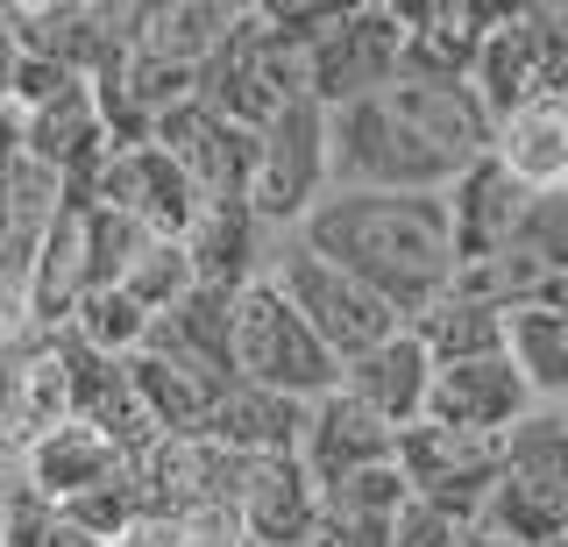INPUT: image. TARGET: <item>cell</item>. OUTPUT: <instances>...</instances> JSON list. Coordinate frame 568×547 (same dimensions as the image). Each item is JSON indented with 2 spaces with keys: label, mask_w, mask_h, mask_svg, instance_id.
<instances>
[{
  "label": "cell",
  "mask_w": 568,
  "mask_h": 547,
  "mask_svg": "<svg viewBox=\"0 0 568 547\" xmlns=\"http://www.w3.org/2000/svg\"><path fill=\"white\" fill-rule=\"evenodd\" d=\"M462 534H469V526L462 519H448V511H434V505H405V519H398V540L390 547H455Z\"/></svg>",
  "instance_id": "cb8c5ba5"
},
{
  "label": "cell",
  "mask_w": 568,
  "mask_h": 547,
  "mask_svg": "<svg viewBox=\"0 0 568 547\" xmlns=\"http://www.w3.org/2000/svg\"><path fill=\"white\" fill-rule=\"evenodd\" d=\"M150 327H156V321H150V313H142L121 285L85 292V298H79V313L64 321V334H71L79 348H93V356H114V363H129L135 348L150 342Z\"/></svg>",
  "instance_id": "44dd1931"
},
{
  "label": "cell",
  "mask_w": 568,
  "mask_h": 547,
  "mask_svg": "<svg viewBox=\"0 0 568 547\" xmlns=\"http://www.w3.org/2000/svg\"><path fill=\"white\" fill-rule=\"evenodd\" d=\"M334 192V156H327V108L292 100L271 129H263V164L248 185V214L271 235H298V221Z\"/></svg>",
  "instance_id": "8992f818"
},
{
  "label": "cell",
  "mask_w": 568,
  "mask_h": 547,
  "mask_svg": "<svg viewBox=\"0 0 568 547\" xmlns=\"http://www.w3.org/2000/svg\"><path fill=\"white\" fill-rule=\"evenodd\" d=\"M455 547H511V540H505V534H490V526H469V534H462Z\"/></svg>",
  "instance_id": "4316f807"
},
{
  "label": "cell",
  "mask_w": 568,
  "mask_h": 547,
  "mask_svg": "<svg viewBox=\"0 0 568 547\" xmlns=\"http://www.w3.org/2000/svg\"><path fill=\"white\" fill-rule=\"evenodd\" d=\"M484 526L511 547H568V413L540 405L505 434V476H497Z\"/></svg>",
  "instance_id": "277c9868"
},
{
  "label": "cell",
  "mask_w": 568,
  "mask_h": 547,
  "mask_svg": "<svg viewBox=\"0 0 568 547\" xmlns=\"http://www.w3.org/2000/svg\"><path fill=\"white\" fill-rule=\"evenodd\" d=\"M398 469H405V484H413L419 505L448 511L462 526H484V505H490L497 476H505V440L455 434V427L419 419V427L398 434Z\"/></svg>",
  "instance_id": "ba28073f"
},
{
  "label": "cell",
  "mask_w": 568,
  "mask_h": 547,
  "mask_svg": "<svg viewBox=\"0 0 568 547\" xmlns=\"http://www.w3.org/2000/svg\"><path fill=\"white\" fill-rule=\"evenodd\" d=\"M413 334L426 342V356L440 363H469V356H497L505 348V313L497 306H476V298H455V292H440L434 306L413 321Z\"/></svg>",
  "instance_id": "d6986e66"
},
{
  "label": "cell",
  "mask_w": 568,
  "mask_h": 547,
  "mask_svg": "<svg viewBox=\"0 0 568 547\" xmlns=\"http://www.w3.org/2000/svg\"><path fill=\"white\" fill-rule=\"evenodd\" d=\"M235 519L248 547H306L320 519V484L306 476L298 455H242Z\"/></svg>",
  "instance_id": "5bb4252c"
},
{
  "label": "cell",
  "mask_w": 568,
  "mask_h": 547,
  "mask_svg": "<svg viewBox=\"0 0 568 547\" xmlns=\"http://www.w3.org/2000/svg\"><path fill=\"white\" fill-rule=\"evenodd\" d=\"M298 242L313 256L342 263L369 292L398 313L405 327L455 285V227L440 192H327L306 221Z\"/></svg>",
  "instance_id": "7a4b0ae2"
},
{
  "label": "cell",
  "mask_w": 568,
  "mask_h": 547,
  "mask_svg": "<svg viewBox=\"0 0 568 547\" xmlns=\"http://www.w3.org/2000/svg\"><path fill=\"white\" fill-rule=\"evenodd\" d=\"M405 72V8H342L327 37L306 50V93L320 108H348V100L384 93Z\"/></svg>",
  "instance_id": "52a82bcc"
},
{
  "label": "cell",
  "mask_w": 568,
  "mask_h": 547,
  "mask_svg": "<svg viewBox=\"0 0 568 547\" xmlns=\"http://www.w3.org/2000/svg\"><path fill=\"white\" fill-rule=\"evenodd\" d=\"M164 156L185 164V179L206 192V200H227V206H248V185H256V164H263V129H242V121L213 114L206 100H185V108L156 114V135H150Z\"/></svg>",
  "instance_id": "9c48e42d"
},
{
  "label": "cell",
  "mask_w": 568,
  "mask_h": 547,
  "mask_svg": "<svg viewBox=\"0 0 568 547\" xmlns=\"http://www.w3.org/2000/svg\"><path fill=\"white\" fill-rule=\"evenodd\" d=\"M342 392L355 405H369V413L384 419V427H419L426 419V392H434V356H426V342L413 327H398L390 342H377L369 356H355L342 369Z\"/></svg>",
  "instance_id": "2e32d148"
},
{
  "label": "cell",
  "mask_w": 568,
  "mask_h": 547,
  "mask_svg": "<svg viewBox=\"0 0 568 547\" xmlns=\"http://www.w3.org/2000/svg\"><path fill=\"white\" fill-rule=\"evenodd\" d=\"M532 413H540V398H532L526 369L511 363V348H497V356H469V363H440L434 392H426V419H434V427H455V434L505 440Z\"/></svg>",
  "instance_id": "8fae6325"
},
{
  "label": "cell",
  "mask_w": 568,
  "mask_h": 547,
  "mask_svg": "<svg viewBox=\"0 0 568 547\" xmlns=\"http://www.w3.org/2000/svg\"><path fill=\"white\" fill-rule=\"evenodd\" d=\"M298 463L320 490L348 484L363 469L398 463V427H384L369 405H355L348 392H327L320 405H306V434H298Z\"/></svg>",
  "instance_id": "4fadbf2b"
},
{
  "label": "cell",
  "mask_w": 568,
  "mask_h": 547,
  "mask_svg": "<svg viewBox=\"0 0 568 547\" xmlns=\"http://www.w3.org/2000/svg\"><path fill=\"white\" fill-rule=\"evenodd\" d=\"M29 64V43H22V22H14V0H0V100H8L14 72Z\"/></svg>",
  "instance_id": "d4e9b609"
},
{
  "label": "cell",
  "mask_w": 568,
  "mask_h": 547,
  "mask_svg": "<svg viewBox=\"0 0 568 547\" xmlns=\"http://www.w3.org/2000/svg\"><path fill=\"white\" fill-rule=\"evenodd\" d=\"M121 292H129L135 306L150 313V321H164L178 298L192 292V256H185V242H156V250L129 271V285H121Z\"/></svg>",
  "instance_id": "603a6c76"
},
{
  "label": "cell",
  "mask_w": 568,
  "mask_h": 547,
  "mask_svg": "<svg viewBox=\"0 0 568 547\" xmlns=\"http://www.w3.org/2000/svg\"><path fill=\"white\" fill-rule=\"evenodd\" d=\"M476 100L490 108V121L519 114L526 100H540V37H532V8H505L497 14V29L484 37L476 50Z\"/></svg>",
  "instance_id": "e0dca14e"
},
{
  "label": "cell",
  "mask_w": 568,
  "mask_h": 547,
  "mask_svg": "<svg viewBox=\"0 0 568 547\" xmlns=\"http://www.w3.org/2000/svg\"><path fill=\"white\" fill-rule=\"evenodd\" d=\"M505 348L526 369L532 398L568 413V306L561 298H526L505 313Z\"/></svg>",
  "instance_id": "ac0fdd59"
},
{
  "label": "cell",
  "mask_w": 568,
  "mask_h": 547,
  "mask_svg": "<svg viewBox=\"0 0 568 547\" xmlns=\"http://www.w3.org/2000/svg\"><path fill=\"white\" fill-rule=\"evenodd\" d=\"M114 547H192V540H185V526H171V519H142V526H129Z\"/></svg>",
  "instance_id": "484cf974"
},
{
  "label": "cell",
  "mask_w": 568,
  "mask_h": 547,
  "mask_svg": "<svg viewBox=\"0 0 568 547\" xmlns=\"http://www.w3.org/2000/svg\"><path fill=\"white\" fill-rule=\"evenodd\" d=\"M121 463H129V455H121L93 419H64V427H50L43 440H29V448L14 455L29 498L64 505V511L79 505V498H93L106 476H121Z\"/></svg>",
  "instance_id": "9a60e30c"
},
{
  "label": "cell",
  "mask_w": 568,
  "mask_h": 547,
  "mask_svg": "<svg viewBox=\"0 0 568 547\" xmlns=\"http://www.w3.org/2000/svg\"><path fill=\"white\" fill-rule=\"evenodd\" d=\"M93 206L129 214L142 235H156V242H185L192 221L206 214V192L185 179V164H178V156H164L156 143H135V150H114L100 164Z\"/></svg>",
  "instance_id": "30bf717a"
},
{
  "label": "cell",
  "mask_w": 568,
  "mask_h": 547,
  "mask_svg": "<svg viewBox=\"0 0 568 547\" xmlns=\"http://www.w3.org/2000/svg\"><path fill=\"white\" fill-rule=\"evenodd\" d=\"M8 505H14V498H8V484H0V540H8Z\"/></svg>",
  "instance_id": "83f0119b"
},
{
  "label": "cell",
  "mask_w": 568,
  "mask_h": 547,
  "mask_svg": "<svg viewBox=\"0 0 568 547\" xmlns=\"http://www.w3.org/2000/svg\"><path fill=\"white\" fill-rule=\"evenodd\" d=\"M271 277L284 285V298H292L298 313L313 321V334L342 356V369L355 356H369L377 342H390L405 321L384 306L377 292L363 285V277H348L342 263H327V256H313L298 235H277V250H271Z\"/></svg>",
  "instance_id": "5b68a950"
},
{
  "label": "cell",
  "mask_w": 568,
  "mask_h": 547,
  "mask_svg": "<svg viewBox=\"0 0 568 547\" xmlns=\"http://www.w3.org/2000/svg\"><path fill=\"white\" fill-rule=\"evenodd\" d=\"M505 263L526 271L532 298H540L547 285H561V277H568V192H532V206H526L519 235H511Z\"/></svg>",
  "instance_id": "ffe728a7"
},
{
  "label": "cell",
  "mask_w": 568,
  "mask_h": 547,
  "mask_svg": "<svg viewBox=\"0 0 568 547\" xmlns=\"http://www.w3.org/2000/svg\"><path fill=\"white\" fill-rule=\"evenodd\" d=\"M235 384L292 405H320L327 392H342V356L313 334V321L284 298L271 271L235 298Z\"/></svg>",
  "instance_id": "3957f363"
},
{
  "label": "cell",
  "mask_w": 568,
  "mask_h": 547,
  "mask_svg": "<svg viewBox=\"0 0 568 547\" xmlns=\"http://www.w3.org/2000/svg\"><path fill=\"white\" fill-rule=\"evenodd\" d=\"M8 540L0 547H106L93 526H79L64 505H43V498H29L22 484H8Z\"/></svg>",
  "instance_id": "7402d4cb"
},
{
  "label": "cell",
  "mask_w": 568,
  "mask_h": 547,
  "mask_svg": "<svg viewBox=\"0 0 568 547\" xmlns=\"http://www.w3.org/2000/svg\"><path fill=\"white\" fill-rule=\"evenodd\" d=\"M440 200H448V227H455V263H490V256L511 250V235H519V221L532 206V185L490 150Z\"/></svg>",
  "instance_id": "7c38bea8"
},
{
  "label": "cell",
  "mask_w": 568,
  "mask_h": 547,
  "mask_svg": "<svg viewBox=\"0 0 568 547\" xmlns=\"http://www.w3.org/2000/svg\"><path fill=\"white\" fill-rule=\"evenodd\" d=\"M497 150V121L469 79L398 72L384 93L327 108L334 192H448Z\"/></svg>",
  "instance_id": "6da1fadb"
}]
</instances>
